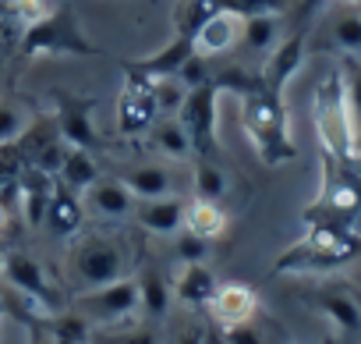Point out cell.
<instances>
[{"instance_id":"4fadbf2b","label":"cell","mask_w":361,"mask_h":344,"mask_svg":"<svg viewBox=\"0 0 361 344\" xmlns=\"http://www.w3.org/2000/svg\"><path fill=\"white\" fill-rule=\"evenodd\" d=\"M305 54H308V36H305V32H290L287 40H280V43L266 54V64H262V71H259L262 85H266L269 93L283 96L287 82L301 71Z\"/></svg>"},{"instance_id":"83f0119b","label":"cell","mask_w":361,"mask_h":344,"mask_svg":"<svg viewBox=\"0 0 361 344\" xmlns=\"http://www.w3.org/2000/svg\"><path fill=\"white\" fill-rule=\"evenodd\" d=\"M103 174H99V163H96V156L89 153V149H68V156H64V167H61V174L54 178V182H61V185H68L71 192H85L89 185H96Z\"/></svg>"},{"instance_id":"f1b7e54d","label":"cell","mask_w":361,"mask_h":344,"mask_svg":"<svg viewBox=\"0 0 361 344\" xmlns=\"http://www.w3.org/2000/svg\"><path fill=\"white\" fill-rule=\"evenodd\" d=\"M276 43H280V15H255V18H245V32H241V47H238V50L269 54Z\"/></svg>"},{"instance_id":"e575fe53","label":"cell","mask_w":361,"mask_h":344,"mask_svg":"<svg viewBox=\"0 0 361 344\" xmlns=\"http://www.w3.org/2000/svg\"><path fill=\"white\" fill-rule=\"evenodd\" d=\"M25 330H29V344H54V333L47 323H29Z\"/></svg>"},{"instance_id":"f546056e","label":"cell","mask_w":361,"mask_h":344,"mask_svg":"<svg viewBox=\"0 0 361 344\" xmlns=\"http://www.w3.org/2000/svg\"><path fill=\"white\" fill-rule=\"evenodd\" d=\"M47 326L54 333V344H89V330H92V323L82 319L75 309L71 312H57Z\"/></svg>"},{"instance_id":"9a60e30c","label":"cell","mask_w":361,"mask_h":344,"mask_svg":"<svg viewBox=\"0 0 361 344\" xmlns=\"http://www.w3.org/2000/svg\"><path fill=\"white\" fill-rule=\"evenodd\" d=\"M241 32H245V18L231 15V11H216L209 15L199 32H195V54L206 57V61H216V57H227L241 47Z\"/></svg>"},{"instance_id":"8d00e7d4","label":"cell","mask_w":361,"mask_h":344,"mask_svg":"<svg viewBox=\"0 0 361 344\" xmlns=\"http://www.w3.org/2000/svg\"><path fill=\"white\" fill-rule=\"evenodd\" d=\"M350 287V284H347ZM350 295H354V302H357V309H361V287H350Z\"/></svg>"},{"instance_id":"8992f818","label":"cell","mask_w":361,"mask_h":344,"mask_svg":"<svg viewBox=\"0 0 361 344\" xmlns=\"http://www.w3.org/2000/svg\"><path fill=\"white\" fill-rule=\"evenodd\" d=\"M50 114L57 121V131L61 138L71 146V149H103V135L96 131V96H82V93H71V89H54L50 93Z\"/></svg>"},{"instance_id":"8fae6325","label":"cell","mask_w":361,"mask_h":344,"mask_svg":"<svg viewBox=\"0 0 361 344\" xmlns=\"http://www.w3.org/2000/svg\"><path fill=\"white\" fill-rule=\"evenodd\" d=\"M305 302H308L319 316H326L336 333H343V337H361V309H357V302H354V295H350L347 284L312 287V291H305Z\"/></svg>"},{"instance_id":"7c38bea8","label":"cell","mask_w":361,"mask_h":344,"mask_svg":"<svg viewBox=\"0 0 361 344\" xmlns=\"http://www.w3.org/2000/svg\"><path fill=\"white\" fill-rule=\"evenodd\" d=\"M195 54V40L192 36H180L173 32V40L166 47H159L156 54L149 57H138V61H124V75H135L142 82H159V78H173L180 68H185V61Z\"/></svg>"},{"instance_id":"d4e9b609","label":"cell","mask_w":361,"mask_h":344,"mask_svg":"<svg viewBox=\"0 0 361 344\" xmlns=\"http://www.w3.org/2000/svg\"><path fill=\"white\" fill-rule=\"evenodd\" d=\"M326 40H329V47L357 57L361 54V11L357 8H333L326 15Z\"/></svg>"},{"instance_id":"5bb4252c","label":"cell","mask_w":361,"mask_h":344,"mask_svg":"<svg viewBox=\"0 0 361 344\" xmlns=\"http://www.w3.org/2000/svg\"><path fill=\"white\" fill-rule=\"evenodd\" d=\"M82 203H85V213H92V217H99L106 224L131 220L135 206H138V199L128 192V185L121 178H99L96 185H89L82 192Z\"/></svg>"},{"instance_id":"7a4b0ae2","label":"cell","mask_w":361,"mask_h":344,"mask_svg":"<svg viewBox=\"0 0 361 344\" xmlns=\"http://www.w3.org/2000/svg\"><path fill=\"white\" fill-rule=\"evenodd\" d=\"M361 256V238L343 224H308L287 252L276 256L273 273H326Z\"/></svg>"},{"instance_id":"e0dca14e","label":"cell","mask_w":361,"mask_h":344,"mask_svg":"<svg viewBox=\"0 0 361 344\" xmlns=\"http://www.w3.org/2000/svg\"><path fill=\"white\" fill-rule=\"evenodd\" d=\"M185 210L188 203L180 196H163V199H142L135 206V224L149 235H159V238H173L177 231H185Z\"/></svg>"},{"instance_id":"4dcf8cb0","label":"cell","mask_w":361,"mask_h":344,"mask_svg":"<svg viewBox=\"0 0 361 344\" xmlns=\"http://www.w3.org/2000/svg\"><path fill=\"white\" fill-rule=\"evenodd\" d=\"M149 85H152V96H156V110H159V117H177L180 107H185V96H188L185 82L173 75V78H159V82H149Z\"/></svg>"},{"instance_id":"1f68e13d","label":"cell","mask_w":361,"mask_h":344,"mask_svg":"<svg viewBox=\"0 0 361 344\" xmlns=\"http://www.w3.org/2000/svg\"><path fill=\"white\" fill-rule=\"evenodd\" d=\"M216 11H231L238 18H255V15H283L290 0H213Z\"/></svg>"},{"instance_id":"ffe728a7","label":"cell","mask_w":361,"mask_h":344,"mask_svg":"<svg viewBox=\"0 0 361 344\" xmlns=\"http://www.w3.org/2000/svg\"><path fill=\"white\" fill-rule=\"evenodd\" d=\"M135 280H138V312L156 326V323H163L166 319V312H170V305H173V287H170V280L159 273V266H152V263H142V270L135 273Z\"/></svg>"},{"instance_id":"ba28073f","label":"cell","mask_w":361,"mask_h":344,"mask_svg":"<svg viewBox=\"0 0 361 344\" xmlns=\"http://www.w3.org/2000/svg\"><path fill=\"white\" fill-rule=\"evenodd\" d=\"M216 103H220V89L216 85H199L188 89L185 107H180L177 121L185 124L195 156H209V160H224L220 149V135H216Z\"/></svg>"},{"instance_id":"ac0fdd59","label":"cell","mask_w":361,"mask_h":344,"mask_svg":"<svg viewBox=\"0 0 361 344\" xmlns=\"http://www.w3.org/2000/svg\"><path fill=\"white\" fill-rule=\"evenodd\" d=\"M128 192L142 203V199H163V196H177V174L173 167L166 163H135L128 170H121L117 174Z\"/></svg>"},{"instance_id":"2e32d148","label":"cell","mask_w":361,"mask_h":344,"mask_svg":"<svg viewBox=\"0 0 361 344\" xmlns=\"http://www.w3.org/2000/svg\"><path fill=\"white\" fill-rule=\"evenodd\" d=\"M206 312H209V319H213L220 330L238 326V323H252L255 312H259V295H255L248 284L231 280V284H220V287H216V295L209 298Z\"/></svg>"},{"instance_id":"d590c367","label":"cell","mask_w":361,"mask_h":344,"mask_svg":"<svg viewBox=\"0 0 361 344\" xmlns=\"http://www.w3.org/2000/svg\"><path fill=\"white\" fill-rule=\"evenodd\" d=\"M8 220H11V210H8L4 203H0V235H4V231H8Z\"/></svg>"},{"instance_id":"5b68a950","label":"cell","mask_w":361,"mask_h":344,"mask_svg":"<svg viewBox=\"0 0 361 344\" xmlns=\"http://www.w3.org/2000/svg\"><path fill=\"white\" fill-rule=\"evenodd\" d=\"M68 277L78 291H92L128 277V252L114 235L78 231L68 249Z\"/></svg>"},{"instance_id":"484cf974","label":"cell","mask_w":361,"mask_h":344,"mask_svg":"<svg viewBox=\"0 0 361 344\" xmlns=\"http://www.w3.org/2000/svg\"><path fill=\"white\" fill-rule=\"evenodd\" d=\"M32 121H36L32 103H25V100L15 96V93H0V149L15 146V142L29 131Z\"/></svg>"},{"instance_id":"9c48e42d","label":"cell","mask_w":361,"mask_h":344,"mask_svg":"<svg viewBox=\"0 0 361 344\" xmlns=\"http://www.w3.org/2000/svg\"><path fill=\"white\" fill-rule=\"evenodd\" d=\"M0 277H4L8 287H15V291H22V295H29V298H36V302H43V305H50V309L57 312L61 295H57V287H54L47 266H43L36 256H29V252H22V249H4Z\"/></svg>"},{"instance_id":"cb8c5ba5","label":"cell","mask_w":361,"mask_h":344,"mask_svg":"<svg viewBox=\"0 0 361 344\" xmlns=\"http://www.w3.org/2000/svg\"><path fill=\"white\" fill-rule=\"evenodd\" d=\"M195 167H192V189H195V199H209V203H224L227 192H231V174L224 160H209V156H192Z\"/></svg>"},{"instance_id":"836d02e7","label":"cell","mask_w":361,"mask_h":344,"mask_svg":"<svg viewBox=\"0 0 361 344\" xmlns=\"http://www.w3.org/2000/svg\"><path fill=\"white\" fill-rule=\"evenodd\" d=\"M220 340H224V344H266V340H262V330L255 326V319L220 330Z\"/></svg>"},{"instance_id":"d6a6232c","label":"cell","mask_w":361,"mask_h":344,"mask_svg":"<svg viewBox=\"0 0 361 344\" xmlns=\"http://www.w3.org/2000/svg\"><path fill=\"white\" fill-rule=\"evenodd\" d=\"M209 245L206 238L192 235V231H177L173 235V256L180 259V266H188V263H206L209 259Z\"/></svg>"},{"instance_id":"30bf717a","label":"cell","mask_w":361,"mask_h":344,"mask_svg":"<svg viewBox=\"0 0 361 344\" xmlns=\"http://www.w3.org/2000/svg\"><path fill=\"white\" fill-rule=\"evenodd\" d=\"M159 110H156V96H152V85L128 75L124 78V89L117 96V131L135 138V135H145L152 124H156Z\"/></svg>"},{"instance_id":"7402d4cb","label":"cell","mask_w":361,"mask_h":344,"mask_svg":"<svg viewBox=\"0 0 361 344\" xmlns=\"http://www.w3.org/2000/svg\"><path fill=\"white\" fill-rule=\"evenodd\" d=\"M50 192H54V178L39 174L36 167H25L18 174V199H22V220L25 227H43L47 220V206H50Z\"/></svg>"},{"instance_id":"3957f363","label":"cell","mask_w":361,"mask_h":344,"mask_svg":"<svg viewBox=\"0 0 361 344\" xmlns=\"http://www.w3.org/2000/svg\"><path fill=\"white\" fill-rule=\"evenodd\" d=\"M312 117H315V131H319V142H322V156L347 163L361 153L357 121H354L350 96H347V78L340 71H333L319 82L315 100H312Z\"/></svg>"},{"instance_id":"d6986e66","label":"cell","mask_w":361,"mask_h":344,"mask_svg":"<svg viewBox=\"0 0 361 344\" xmlns=\"http://www.w3.org/2000/svg\"><path fill=\"white\" fill-rule=\"evenodd\" d=\"M43 227H50V235H57V238H75L85 227V203H82V196L71 192L68 185L54 182Z\"/></svg>"},{"instance_id":"6da1fadb","label":"cell","mask_w":361,"mask_h":344,"mask_svg":"<svg viewBox=\"0 0 361 344\" xmlns=\"http://www.w3.org/2000/svg\"><path fill=\"white\" fill-rule=\"evenodd\" d=\"M241 124H245V135H248L255 156L266 167H280V163H290L298 156V146L290 138V121H287L283 96L269 93L266 85L241 96Z\"/></svg>"},{"instance_id":"277c9868","label":"cell","mask_w":361,"mask_h":344,"mask_svg":"<svg viewBox=\"0 0 361 344\" xmlns=\"http://www.w3.org/2000/svg\"><path fill=\"white\" fill-rule=\"evenodd\" d=\"M15 50H18L22 61H32V57H99L103 54L82 32L78 15H75L71 4H57L39 22L25 25Z\"/></svg>"},{"instance_id":"52a82bcc","label":"cell","mask_w":361,"mask_h":344,"mask_svg":"<svg viewBox=\"0 0 361 344\" xmlns=\"http://www.w3.org/2000/svg\"><path fill=\"white\" fill-rule=\"evenodd\" d=\"M71 309L82 319H89L92 326L128 323L138 312V280L135 277H121L114 284H103V287H92V291H78Z\"/></svg>"},{"instance_id":"603a6c76","label":"cell","mask_w":361,"mask_h":344,"mask_svg":"<svg viewBox=\"0 0 361 344\" xmlns=\"http://www.w3.org/2000/svg\"><path fill=\"white\" fill-rule=\"evenodd\" d=\"M145 142H149L152 153H159L170 163H185V160L195 156L192 138H188L185 124H180L177 117H156V124L145 131Z\"/></svg>"},{"instance_id":"44dd1931","label":"cell","mask_w":361,"mask_h":344,"mask_svg":"<svg viewBox=\"0 0 361 344\" xmlns=\"http://www.w3.org/2000/svg\"><path fill=\"white\" fill-rule=\"evenodd\" d=\"M170 287H173V302H180L185 309H206L209 298L216 295L220 280L206 263H188V266H180V273L170 280Z\"/></svg>"},{"instance_id":"4316f807","label":"cell","mask_w":361,"mask_h":344,"mask_svg":"<svg viewBox=\"0 0 361 344\" xmlns=\"http://www.w3.org/2000/svg\"><path fill=\"white\" fill-rule=\"evenodd\" d=\"M227 224L231 217L224 213L220 203H209V199H192L188 210H185V231L206 238V242H216L227 235Z\"/></svg>"}]
</instances>
